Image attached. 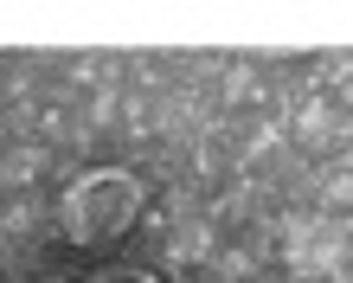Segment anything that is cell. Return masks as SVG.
I'll use <instances>...</instances> for the list:
<instances>
[{
  "instance_id": "obj_1",
  "label": "cell",
  "mask_w": 353,
  "mask_h": 283,
  "mask_svg": "<svg viewBox=\"0 0 353 283\" xmlns=\"http://www.w3.org/2000/svg\"><path fill=\"white\" fill-rule=\"evenodd\" d=\"M141 206V187L122 168H103V174H84V187H71L65 199V219H71V238L77 245H110V238L129 232V219Z\"/></svg>"
},
{
  "instance_id": "obj_2",
  "label": "cell",
  "mask_w": 353,
  "mask_h": 283,
  "mask_svg": "<svg viewBox=\"0 0 353 283\" xmlns=\"http://www.w3.org/2000/svg\"><path fill=\"white\" fill-rule=\"evenodd\" d=\"M97 283H148V277H135V271H110V277H97Z\"/></svg>"
}]
</instances>
